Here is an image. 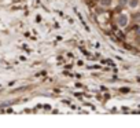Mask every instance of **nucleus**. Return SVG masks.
<instances>
[{
    "label": "nucleus",
    "mask_w": 140,
    "mask_h": 128,
    "mask_svg": "<svg viewBox=\"0 0 140 128\" xmlns=\"http://www.w3.org/2000/svg\"><path fill=\"white\" fill-rule=\"evenodd\" d=\"M118 25L119 26H126L128 25V17L125 14H122V15L118 17Z\"/></svg>",
    "instance_id": "nucleus-1"
},
{
    "label": "nucleus",
    "mask_w": 140,
    "mask_h": 128,
    "mask_svg": "<svg viewBox=\"0 0 140 128\" xmlns=\"http://www.w3.org/2000/svg\"><path fill=\"white\" fill-rule=\"evenodd\" d=\"M100 4L103 7H109V6H111V0H100Z\"/></svg>",
    "instance_id": "nucleus-2"
},
{
    "label": "nucleus",
    "mask_w": 140,
    "mask_h": 128,
    "mask_svg": "<svg viewBox=\"0 0 140 128\" xmlns=\"http://www.w3.org/2000/svg\"><path fill=\"white\" fill-rule=\"evenodd\" d=\"M137 4H139V0H129V6L131 7H136Z\"/></svg>",
    "instance_id": "nucleus-3"
},
{
    "label": "nucleus",
    "mask_w": 140,
    "mask_h": 128,
    "mask_svg": "<svg viewBox=\"0 0 140 128\" xmlns=\"http://www.w3.org/2000/svg\"><path fill=\"white\" fill-rule=\"evenodd\" d=\"M135 19H136L137 22H140V13H139V14H136V15H135Z\"/></svg>",
    "instance_id": "nucleus-4"
},
{
    "label": "nucleus",
    "mask_w": 140,
    "mask_h": 128,
    "mask_svg": "<svg viewBox=\"0 0 140 128\" xmlns=\"http://www.w3.org/2000/svg\"><path fill=\"white\" fill-rule=\"evenodd\" d=\"M126 1H128V0H119V3H121V6H124L125 3H126Z\"/></svg>",
    "instance_id": "nucleus-5"
},
{
    "label": "nucleus",
    "mask_w": 140,
    "mask_h": 128,
    "mask_svg": "<svg viewBox=\"0 0 140 128\" xmlns=\"http://www.w3.org/2000/svg\"><path fill=\"white\" fill-rule=\"evenodd\" d=\"M137 34H140V28H137Z\"/></svg>",
    "instance_id": "nucleus-6"
}]
</instances>
